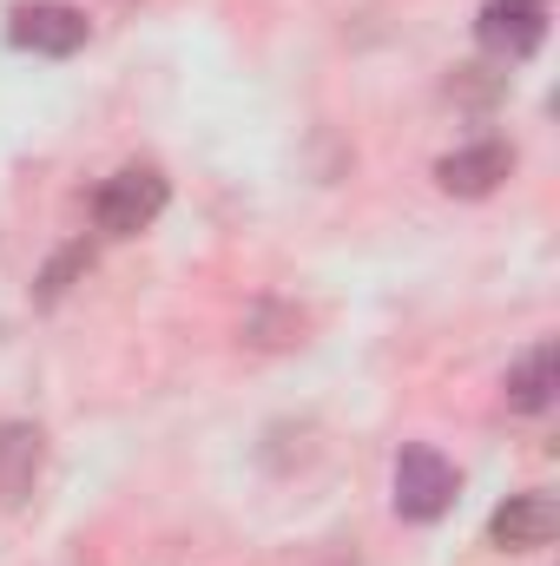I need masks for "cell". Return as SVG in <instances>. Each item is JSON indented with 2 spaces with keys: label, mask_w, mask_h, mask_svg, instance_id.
Masks as SVG:
<instances>
[{
  "label": "cell",
  "mask_w": 560,
  "mask_h": 566,
  "mask_svg": "<svg viewBox=\"0 0 560 566\" xmlns=\"http://www.w3.org/2000/svg\"><path fill=\"white\" fill-rule=\"evenodd\" d=\"M158 211H165V178H158L152 165L113 171V178L100 185V198H93V224H100L106 238H133V231H145Z\"/></svg>",
  "instance_id": "2"
},
{
  "label": "cell",
  "mask_w": 560,
  "mask_h": 566,
  "mask_svg": "<svg viewBox=\"0 0 560 566\" xmlns=\"http://www.w3.org/2000/svg\"><path fill=\"white\" fill-rule=\"evenodd\" d=\"M508 171H515V151L501 139H475L462 151H448V158H435V185L455 191V198H488Z\"/></svg>",
  "instance_id": "4"
},
{
  "label": "cell",
  "mask_w": 560,
  "mask_h": 566,
  "mask_svg": "<svg viewBox=\"0 0 560 566\" xmlns=\"http://www.w3.org/2000/svg\"><path fill=\"white\" fill-rule=\"evenodd\" d=\"M541 33H548V20H541V7H528V0H495V7H481V46H488L495 60H528V53L541 46Z\"/></svg>",
  "instance_id": "6"
},
{
  "label": "cell",
  "mask_w": 560,
  "mask_h": 566,
  "mask_svg": "<svg viewBox=\"0 0 560 566\" xmlns=\"http://www.w3.org/2000/svg\"><path fill=\"white\" fill-rule=\"evenodd\" d=\"M7 40H13V46H27V53L66 60V53H80V46H86V13H80V7H66V0H33V7H20V13H13Z\"/></svg>",
  "instance_id": "3"
},
{
  "label": "cell",
  "mask_w": 560,
  "mask_h": 566,
  "mask_svg": "<svg viewBox=\"0 0 560 566\" xmlns=\"http://www.w3.org/2000/svg\"><path fill=\"white\" fill-rule=\"evenodd\" d=\"M455 488H462V474H455V461L442 448L409 441L396 454V514L403 521H442L455 507Z\"/></svg>",
  "instance_id": "1"
},
{
  "label": "cell",
  "mask_w": 560,
  "mask_h": 566,
  "mask_svg": "<svg viewBox=\"0 0 560 566\" xmlns=\"http://www.w3.org/2000/svg\"><path fill=\"white\" fill-rule=\"evenodd\" d=\"M528 7H541V0H528Z\"/></svg>",
  "instance_id": "10"
},
{
  "label": "cell",
  "mask_w": 560,
  "mask_h": 566,
  "mask_svg": "<svg viewBox=\"0 0 560 566\" xmlns=\"http://www.w3.org/2000/svg\"><path fill=\"white\" fill-rule=\"evenodd\" d=\"M40 461H46V441L33 422H0V507H20L40 481Z\"/></svg>",
  "instance_id": "7"
},
{
  "label": "cell",
  "mask_w": 560,
  "mask_h": 566,
  "mask_svg": "<svg viewBox=\"0 0 560 566\" xmlns=\"http://www.w3.org/2000/svg\"><path fill=\"white\" fill-rule=\"evenodd\" d=\"M80 264H86V251H66V258H60V264H53V271H46V277H40V296H46V303H53V296H60V290H66V277H73V271H80Z\"/></svg>",
  "instance_id": "9"
},
{
  "label": "cell",
  "mask_w": 560,
  "mask_h": 566,
  "mask_svg": "<svg viewBox=\"0 0 560 566\" xmlns=\"http://www.w3.org/2000/svg\"><path fill=\"white\" fill-rule=\"evenodd\" d=\"M560 389V349L554 343H535L515 369H508V409L515 416H541L548 402H554Z\"/></svg>",
  "instance_id": "8"
},
{
  "label": "cell",
  "mask_w": 560,
  "mask_h": 566,
  "mask_svg": "<svg viewBox=\"0 0 560 566\" xmlns=\"http://www.w3.org/2000/svg\"><path fill=\"white\" fill-rule=\"evenodd\" d=\"M560 527V507L548 494H515V501H501L495 507V521H488V534H495V547H508V554H528V547H548Z\"/></svg>",
  "instance_id": "5"
}]
</instances>
